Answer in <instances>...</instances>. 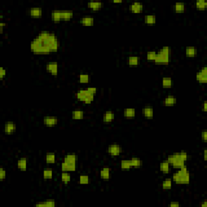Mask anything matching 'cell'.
Here are the masks:
<instances>
[{
    "label": "cell",
    "mask_w": 207,
    "mask_h": 207,
    "mask_svg": "<svg viewBox=\"0 0 207 207\" xmlns=\"http://www.w3.org/2000/svg\"><path fill=\"white\" fill-rule=\"evenodd\" d=\"M42 43L50 49V52H57L59 48V41L54 32L43 31L37 36Z\"/></svg>",
    "instance_id": "cell-1"
},
{
    "label": "cell",
    "mask_w": 207,
    "mask_h": 207,
    "mask_svg": "<svg viewBox=\"0 0 207 207\" xmlns=\"http://www.w3.org/2000/svg\"><path fill=\"white\" fill-rule=\"evenodd\" d=\"M188 159V154L185 151L176 152L168 156L167 161L175 168L180 169L185 165V161Z\"/></svg>",
    "instance_id": "cell-2"
},
{
    "label": "cell",
    "mask_w": 207,
    "mask_h": 207,
    "mask_svg": "<svg viewBox=\"0 0 207 207\" xmlns=\"http://www.w3.org/2000/svg\"><path fill=\"white\" fill-rule=\"evenodd\" d=\"M172 180L175 181V183L178 185H188L190 181V175L189 171H188L187 167L184 166L178 171L173 174L172 176Z\"/></svg>",
    "instance_id": "cell-3"
},
{
    "label": "cell",
    "mask_w": 207,
    "mask_h": 207,
    "mask_svg": "<svg viewBox=\"0 0 207 207\" xmlns=\"http://www.w3.org/2000/svg\"><path fill=\"white\" fill-rule=\"evenodd\" d=\"M30 49L35 54H49L51 53L50 49L45 46L37 36L31 42Z\"/></svg>",
    "instance_id": "cell-4"
},
{
    "label": "cell",
    "mask_w": 207,
    "mask_h": 207,
    "mask_svg": "<svg viewBox=\"0 0 207 207\" xmlns=\"http://www.w3.org/2000/svg\"><path fill=\"white\" fill-rule=\"evenodd\" d=\"M171 48L170 47H163L161 50L157 53L156 58L155 59V63H162V64H167L170 62L171 58Z\"/></svg>",
    "instance_id": "cell-5"
},
{
    "label": "cell",
    "mask_w": 207,
    "mask_h": 207,
    "mask_svg": "<svg viewBox=\"0 0 207 207\" xmlns=\"http://www.w3.org/2000/svg\"><path fill=\"white\" fill-rule=\"evenodd\" d=\"M122 152V148L119 145H110L108 147V153L112 156H118Z\"/></svg>",
    "instance_id": "cell-6"
},
{
    "label": "cell",
    "mask_w": 207,
    "mask_h": 207,
    "mask_svg": "<svg viewBox=\"0 0 207 207\" xmlns=\"http://www.w3.org/2000/svg\"><path fill=\"white\" fill-rule=\"evenodd\" d=\"M196 79L200 83H206L207 82V68L203 67L199 72L197 73Z\"/></svg>",
    "instance_id": "cell-7"
},
{
    "label": "cell",
    "mask_w": 207,
    "mask_h": 207,
    "mask_svg": "<svg viewBox=\"0 0 207 207\" xmlns=\"http://www.w3.org/2000/svg\"><path fill=\"white\" fill-rule=\"evenodd\" d=\"M46 70L47 71L53 75H57L58 72V65L56 62H50L46 65Z\"/></svg>",
    "instance_id": "cell-8"
},
{
    "label": "cell",
    "mask_w": 207,
    "mask_h": 207,
    "mask_svg": "<svg viewBox=\"0 0 207 207\" xmlns=\"http://www.w3.org/2000/svg\"><path fill=\"white\" fill-rule=\"evenodd\" d=\"M16 130V125L15 122H8L5 124L4 126V132L7 134H11L15 133Z\"/></svg>",
    "instance_id": "cell-9"
},
{
    "label": "cell",
    "mask_w": 207,
    "mask_h": 207,
    "mask_svg": "<svg viewBox=\"0 0 207 207\" xmlns=\"http://www.w3.org/2000/svg\"><path fill=\"white\" fill-rule=\"evenodd\" d=\"M62 170L63 171H74L76 169V165L75 163H67L63 161L62 163Z\"/></svg>",
    "instance_id": "cell-10"
},
{
    "label": "cell",
    "mask_w": 207,
    "mask_h": 207,
    "mask_svg": "<svg viewBox=\"0 0 207 207\" xmlns=\"http://www.w3.org/2000/svg\"><path fill=\"white\" fill-rule=\"evenodd\" d=\"M43 122L45 126H54L58 123V119L54 117H46L44 118Z\"/></svg>",
    "instance_id": "cell-11"
},
{
    "label": "cell",
    "mask_w": 207,
    "mask_h": 207,
    "mask_svg": "<svg viewBox=\"0 0 207 207\" xmlns=\"http://www.w3.org/2000/svg\"><path fill=\"white\" fill-rule=\"evenodd\" d=\"M73 15H74V13L72 11H69V10L61 11V19L62 20L69 21L73 18Z\"/></svg>",
    "instance_id": "cell-12"
},
{
    "label": "cell",
    "mask_w": 207,
    "mask_h": 207,
    "mask_svg": "<svg viewBox=\"0 0 207 207\" xmlns=\"http://www.w3.org/2000/svg\"><path fill=\"white\" fill-rule=\"evenodd\" d=\"M143 10V5L140 3H134L130 5V11L133 12V13L135 14H138L140 13Z\"/></svg>",
    "instance_id": "cell-13"
},
{
    "label": "cell",
    "mask_w": 207,
    "mask_h": 207,
    "mask_svg": "<svg viewBox=\"0 0 207 207\" xmlns=\"http://www.w3.org/2000/svg\"><path fill=\"white\" fill-rule=\"evenodd\" d=\"M91 93H89V92L87 91V89H81L79 92H77L75 95H76L77 99H79L80 101L84 102L86 98H87V97Z\"/></svg>",
    "instance_id": "cell-14"
},
{
    "label": "cell",
    "mask_w": 207,
    "mask_h": 207,
    "mask_svg": "<svg viewBox=\"0 0 207 207\" xmlns=\"http://www.w3.org/2000/svg\"><path fill=\"white\" fill-rule=\"evenodd\" d=\"M42 9L41 7H32L29 11V14L32 17H34V18H39L42 15Z\"/></svg>",
    "instance_id": "cell-15"
},
{
    "label": "cell",
    "mask_w": 207,
    "mask_h": 207,
    "mask_svg": "<svg viewBox=\"0 0 207 207\" xmlns=\"http://www.w3.org/2000/svg\"><path fill=\"white\" fill-rule=\"evenodd\" d=\"M176 103V98L174 95H167L163 100V104L165 106H173Z\"/></svg>",
    "instance_id": "cell-16"
},
{
    "label": "cell",
    "mask_w": 207,
    "mask_h": 207,
    "mask_svg": "<svg viewBox=\"0 0 207 207\" xmlns=\"http://www.w3.org/2000/svg\"><path fill=\"white\" fill-rule=\"evenodd\" d=\"M80 23L84 26H92L94 24V18L91 16H84L81 18Z\"/></svg>",
    "instance_id": "cell-17"
},
{
    "label": "cell",
    "mask_w": 207,
    "mask_h": 207,
    "mask_svg": "<svg viewBox=\"0 0 207 207\" xmlns=\"http://www.w3.org/2000/svg\"><path fill=\"white\" fill-rule=\"evenodd\" d=\"M28 159L26 158H21L17 162V167L20 171H26L27 170Z\"/></svg>",
    "instance_id": "cell-18"
},
{
    "label": "cell",
    "mask_w": 207,
    "mask_h": 207,
    "mask_svg": "<svg viewBox=\"0 0 207 207\" xmlns=\"http://www.w3.org/2000/svg\"><path fill=\"white\" fill-rule=\"evenodd\" d=\"M198 54V50L195 47H187L185 49V55L189 58L196 57Z\"/></svg>",
    "instance_id": "cell-19"
},
{
    "label": "cell",
    "mask_w": 207,
    "mask_h": 207,
    "mask_svg": "<svg viewBox=\"0 0 207 207\" xmlns=\"http://www.w3.org/2000/svg\"><path fill=\"white\" fill-rule=\"evenodd\" d=\"M127 63L130 67H137L139 64V58L137 56H130L127 58Z\"/></svg>",
    "instance_id": "cell-20"
},
{
    "label": "cell",
    "mask_w": 207,
    "mask_h": 207,
    "mask_svg": "<svg viewBox=\"0 0 207 207\" xmlns=\"http://www.w3.org/2000/svg\"><path fill=\"white\" fill-rule=\"evenodd\" d=\"M135 114H136V111H135L134 108H128L124 110V116L127 119H133V118H134Z\"/></svg>",
    "instance_id": "cell-21"
},
{
    "label": "cell",
    "mask_w": 207,
    "mask_h": 207,
    "mask_svg": "<svg viewBox=\"0 0 207 207\" xmlns=\"http://www.w3.org/2000/svg\"><path fill=\"white\" fill-rule=\"evenodd\" d=\"M143 114L147 119H152L154 116L153 108L150 106H147L143 108Z\"/></svg>",
    "instance_id": "cell-22"
},
{
    "label": "cell",
    "mask_w": 207,
    "mask_h": 207,
    "mask_svg": "<svg viewBox=\"0 0 207 207\" xmlns=\"http://www.w3.org/2000/svg\"><path fill=\"white\" fill-rule=\"evenodd\" d=\"M114 118H115L114 113L112 111H107L104 115L103 120L104 122H106V123H110V122H112L114 120Z\"/></svg>",
    "instance_id": "cell-23"
},
{
    "label": "cell",
    "mask_w": 207,
    "mask_h": 207,
    "mask_svg": "<svg viewBox=\"0 0 207 207\" xmlns=\"http://www.w3.org/2000/svg\"><path fill=\"white\" fill-rule=\"evenodd\" d=\"M51 17H52V19L54 20V22H60L62 20L61 19V11L60 10H54V11H53L52 14H51Z\"/></svg>",
    "instance_id": "cell-24"
},
{
    "label": "cell",
    "mask_w": 207,
    "mask_h": 207,
    "mask_svg": "<svg viewBox=\"0 0 207 207\" xmlns=\"http://www.w3.org/2000/svg\"><path fill=\"white\" fill-rule=\"evenodd\" d=\"M88 8L94 10V11H98L102 7V3L100 2H90L87 3Z\"/></svg>",
    "instance_id": "cell-25"
},
{
    "label": "cell",
    "mask_w": 207,
    "mask_h": 207,
    "mask_svg": "<svg viewBox=\"0 0 207 207\" xmlns=\"http://www.w3.org/2000/svg\"><path fill=\"white\" fill-rule=\"evenodd\" d=\"M159 169L160 171H163V173H168L170 171V163L167 161H163L160 163L159 165Z\"/></svg>",
    "instance_id": "cell-26"
},
{
    "label": "cell",
    "mask_w": 207,
    "mask_h": 207,
    "mask_svg": "<svg viewBox=\"0 0 207 207\" xmlns=\"http://www.w3.org/2000/svg\"><path fill=\"white\" fill-rule=\"evenodd\" d=\"M99 175H100V177L104 180H108L110 178V169L108 167H104L100 171Z\"/></svg>",
    "instance_id": "cell-27"
},
{
    "label": "cell",
    "mask_w": 207,
    "mask_h": 207,
    "mask_svg": "<svg viewBox=\"0 0 207 207\" xmlns=\"http://www.w3.org/2000/svg\"><path fill=\"white\" fill-rule=\"evenodd\" d=\"M63 161L67 163H76V155H75V154H67V156L64 158V160H63Z\"/></svg>",
    "instance_id": "cell-28"
},
{
    "label": "cell",
    "mask_w": 207,
    "mask_h": 207,
    "mask_svg": "<svg viewBox=\"0 0 207 207\" xmlns=\"http://www.w3.org/2000/svg\"><path fill=\"white\" fill-rule=\"evenodd\" d=\"M84 117V113L81 110H75L72 112V118L75 120H81Z\"/></svg>",
    "instance_id": "cell-29"
},
{
    "label": "cell",
    "mask_w": 207,
    "mask_h": 207,
    "mask_svg": "<svg viewBox=\"0 0 207 207\" xmlns=\"http://www.w3.org/2000/svg\"><path fill=\"white\" fill-rule=\"evenodd\" d=\"M174 10L177 13H182L185 10V5L183 3H176L174 5Z\"/></svg>",
    "instance_id": "cell-30"
},
{
    "label": "cell",
    "mask_w": 207,
    "mask_h": 207,
    "mask_svg": "<svg viewBox=\"0 0 207 207\" xmlns=\"http://www.w3.org/2000/svg\"><path fill=\"white\" fill-rule=\"evenodd\" d=\"M56 160V156L55 154L53 152H49L45 155V161L47 163H54Z\"/></svg>",
    "instance_id": "cell-31"
},
{
    "label": "cell",
    "mask_w": 207,
    "mask_h": 207,
    "mask_svg": "<svg viewBox=\"0 0 207 207\" xmlns=\"http://www.w3.org/2000/svg\"><path fill=\"white\" fill-rule=\"evenodd\" d=\"M162 86L164 88H170L172 86V80L169 77H165L162 80Z\"/></svg>",
    "instance_id": "cell-32"
},
{
    "label": "cell",
    "mask_w": 207,
    "mask_h": 207,
    "mask_svg": "<svg viewBox=\"0 0 207 207\" xmlns=\"http://www.w3.org/2000/svg\"><path fill=\"white\" fill-rule=\"evenodd\" d=\"M145 23L147 24H154L156 22V17L155 15H146L144 18Z\"/></svg>",
    "instance_id": "cell-33"
},
{
    "label": "cell",
    "mask_w": 207,
    "mask_h": 207,
    "mask_svg": "<svg viewBox=\"0 0 207 207\" xmlns=\"http://www.w3.org/2000/svg\"><path fill=\"white\" fill-rule=\"evenodd\" d=\"M131 167H132V166H131L130 160L124 159L121 162V168L122 170H129V169H130Z\"/></svg>",
    "instance_id": "cell-34"
},
{
    "label": "cell",
    "mask_w": 207,
    "mask_h": 207,
    "mask_svg": "<svg viewBox=\"0 0 207 207\" xmlns=\"http://www.w3.org/2000/svg\"><path fill=\"white\" fill-rule=\"evenodd\" d=\"M62 181H63V184H69L70 181L71 180V175L67 173V171H63V174H62Z\"/></svg>",
    "instance_id": "cell-35"
},
{
    "label": "cell",
    "mask_w": 207,
    "mask_h": 207,
    "mask_svg": "<svg viewBox=\"0 0 207 207\" xmlns=\"http://www.w3.org/2000/svg\"><path fill=\"white\" fill-rule=\"evenodd\" d=\"M171 185H172V180L171 178H167L163 182L162 188L163 189H171Z\"/></svg>",
    "instance_id": "cell-36"
},
{
    "label": "cell",
    "mask_w": 207,
    "mask_h": 207,
    "mask_svg": "<svg viewBox=\"0 0 207 207\" xmlns=\"http://www.w3.org/2000/svg\"><path fill=\"white\" fill-rule=\"evenodd\" d=\"M56 203L54 200H46L45 202L41 203H37L36 206H55Z\"/></svg>",
    "instance_id": "cell-37"
},
{
    "label": "cell",
    "mask_w": 207,
    "mask_h": 207,
    "mask_svg": "<svg viewBox=\"0 0 207 207\" xmlns=\"http://www.w3.org/2000/svg\"><path fill=\"white\" fill-rule=\"evenodd\" d=\"M207 3L204 0H198L196 2V7L198 10H205L206 8Z\"/></svg>",
    "instance_id": "cell-38"
},
{
    "label": "cell",
    "mask_w": 207,
    "mask_h": 207,
    "mask_svg": "<svg viewBox=\"0 0 207 207\" xmlns=\"http://www.w3.org/2000/svg\"><path fill=\"white\" fill-rule=\"evenodd\" d=\"M130 160V163L132 167H140L142 165V161L141 159H138V158H132Z\"/></svg>",
    "instance_id": "cell-39"
},
{
    "label": "cell",
    "mask_w": 207,
    "mask_h": 207,
    "mask_svg": "<svg viewBox=\"0 0 207 207\" xmlns=\"http://www.w3.org/2000/svg\"><path fill=\"white\" fill-rule=\"evenodd\" d=\"M156 55H157V53L155 52V51H150L147 54V61H155V59L156 58Z\"/></svg>",
    "instance_id": "cell-40"
},
{
    "label": "cell",
    "mask_w": 207,
    "mask_h": 207,
    "mask_svg": "<svg viewBox=\"0 0 207 207\" xmlns=\"http://www.w3.org/2000/svg\"><path fill=\"white\" fill-rule=\"evenodd\" d=\"M79 183L81 185H87L89 183V176L87 175H82L79 176Z\"/></svg>",
    "instance_id": "cell-41"
},
{
    "label": "cell",
    "mask_w": 207,
    "mask_h": 207,
    "mask_svg": "<svg viewBox=\"0 0 207 207\" xmlns=\"http://www.w3.org/2000/svg\"><path fill=\"white\" fill-rule=\"evenodd\" d=\"M79 82L81 83H87L89 82V75H80Z\"/></svg>",
    "instance_id": "cell-42"
},
{
    "label": "cell",
    "mask_w": 207,
    "mask_h": 207,
    "mask_svg": "<svg viewBox=\"0 0 207 207\" xmlns=\"http://www.w3.org/2000/svg\"><path fill=\"white\" fill-rule=\"evenodd\" d=\"M44 179H51L53 177V171L52 170H45L43 171Z\"/></svg>",
    "instance_id": "cell-43"
},
{
    "label": "cell",
    "mask_w": 207,
    "mask_h": 207,
    "mask_svg": "<svg viewBox=\"0 0 207 207\" xmlns=\"http://www.w3.org/2000/svg\"><path fill=\"white\" fill-rule=\"evenodd\" d=\"M6 176H7V171H5L3 167H1L0 168V179L2 180H4L5 178H6Z\"/></svg>",
    "instance_id": "cell-44"
},
{
    "label": "cell",
    "mask_w": 207,
    "mask_h": 207,
    "mask_svg": "<svg viewBox=\"0 0 207 207\" xmlns=\"http://www.w3.org/2000/svg\"><path fill=\"white\" fill-rule=\"evenodd\" d=\"M6 75H7V71L3 67L0 68V79H3V78Z\"/></svg>",
    "instance_id": "cell-45"
},
{
    "label": "cell",
    "mask_w": 207,
    "mask_h": 207,
    "mask_svg": "<svg viewBox=\"0 0 207 207\" xmlns=\"http://www.w3.org/2000/svg\"><path fill=\"white\" fill-rule=\"evenodd\" d=\"M87 91L89 93H91V94L95 95L96 93V91H97V89H96L95 87H87Z\"/></svg>",
    "instance_id": "cell-46"
},
{
    "label": "cell",
    "mask_w": 207,
    "mask_h": 207,
    "mask_svg": "<svg viewBox=\"0 0 207 207\" xmlns=\"http://www.w3.org/2000/svg\"><path fill=\"white\" fill-rule=\"evenodd\" d=\"M201 137H202V139L204 141V142H206L207 141V133L206 131H203L201 134Z\"/></svg>",
    "instance_id": "cell-47"
},
{
    "label": "cell",
    "mask_w": 207,
    "mask_h": 207,
    "mask_svg": "<svg viewBox=\"0 0 207 207\" xmlns=\"http://www.w3.org/2000/svg\"><path fill=\"white\" fill-rule=\"evenodd\" d=\"M6 25H7V24H5V23H3V22L0 23V32H1V33H3V28H4V27Z\"/></svg>",
    "instance_id": "cell-48"
},
{
    "label": "cell",
    "mask_w": 207,
    "mask_h": 207,
    "mask_svg": "<svg viewBox=\"0 0 207 207\" xmlns=\"http://www.w3.org/2000/svg\"><path fill=\"white\" fill-rule=\"evenodd\" d=\"M206 104H207V102H206V101H205V102H204V104H203V111H204V112H206V111H207Z\"/></svg>",
    "instance_id": "cell-49"
},
{
    "label": "cell",
    "mask_w": 207,
    "mask_h": 207,
    "mask_svg": "<svg viewBox=\"0 0 207 207\" xmlns=\"http://www.w3.org/2000/svg\"><path fill=\"white\" fill-rule=\"evenodd\" d=\"M180 206V204L178 202H171V204H170V206Z\"/></svg>",
    "instance_id": "cell-50"
},
{
    "label": "cell",
    "mask_w": 207,
    "mask_h": 207,
    "mask_svg": "<svg viewBox=\"0 0 207 207\" xmlns=\"http://www.w3.org/2000/svg\"><path fill=\"white\" fill-rule=\"evenodd\" d=\"M206 152L207 151L205 150V151H204V159H205V160H206Z\"/></svg>",
    "instance_id": "cell-51"
},
{
    "label": "cell",
    "mask_w": 207,
    "mask_h": 207,
    "mask_svg": "<svg viewBox=\"0 0 207 207\" xmlns=\"http://www.w3.org/2000/svg\"><path fill=\"white\" fill-rule=\"evenodd\" d=\"M113 3H122V1H113Z\"/></svg>",
    "instance_id": "cell-52"
},
{
    "label": "cell",
    "mask_w": 207,
    "mask_h": 207,
    "mask_svg": "<svg viewBox=\"0 0 207 207\" xmlns=\"http://www.w3.org/2000/svg\"><path fill=\"white\" fill-rule=\"evenodd\" d=\"M206 205H207L206 202H205V203H203L202 205H201V206H206Z\"/></svg>",
    "instance_id": "cell-53"
}]
</instances>
